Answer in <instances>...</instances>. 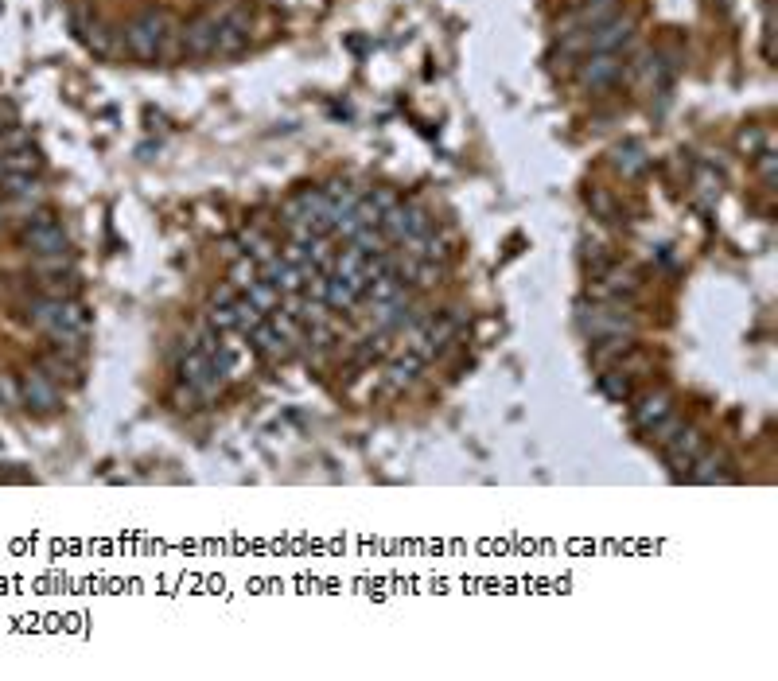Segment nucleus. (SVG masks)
Segmentation results:
<instances>
[{"label": "nucleus", "instance_id": "nucleus-33", "mask_svg": "<svg viewBox=\"0 0 778 681\" xmlns=\"http://www.w3.org/2000/svg\"><path fill=\"white\" fill-rule=\"evenodd\" d=\"M0 401H4L8 409H12V405H20V390H16V386H12L4 374H0Z\"/></svg>", "mask_w": 778, "mask_h": 681}, {"label": "nucleus", "instance_id": "nucleus-18", "mask_svg": "<svg viewBox=\"0 0 778 681\" xmlns=\"http://www.w3.org/2000/svg\"><path fill=\"white\" fill-rule=\"evenodd\" d=\"M689 479H693V483H728L732 471H728V460H724L720 452H708V456H697V460H693Z\"/></svg>", "mask_w": 778, "mask_h": 681}, {"label": "nucleus", "instance_id": "nucleus-14", "mask_svg": "<svg viewBox=\"0 0 778 681\" xmlns=\"http://www.w3.org/2000/svg\"><path fill=\"white\" fill-rule=\"evenodd\" d=\"M214 43H218V20L214 16H199L183 28V55H191V59H211Z\"/></svg>", "mask_w": 778, "mask_h": 681}, {"label": "nucleus", "instance_id": "nucleus-32", "mask_svg": "<svg viewBox=\"0 0 778 681\" xmlns=\"http://www.w3.org/2000/svg\"><path fill=\"white\" fill-rule=\"evenodd\" d=\"M211 327H214V331H230V327H238L234 304H226V308H214V312H211Z\"/></svg>", "mask_w": 778, "mask_h": 681}, {"label": "nucleus", "instance_id": "nucleus-30", "mask_svg": "<svg viewBox=\"0 0 778 681\" xmlns=\"http://www.w3.org/2000/svg\"><path fill=\"white\" fill-rule=\"evenodd\" d=\"M230 277H234V285H238V288H249L253 281H257V265H253L249 257H242V261H234Z\"/></svg>", "mask_w": 778, "mask_h": 681}, {"label": "nucleus", "instance_id": "nucleus-29", "mask_svg": "<svg viewBox=\"0 0 778 681\" xmlns=\"http://www.w3.org/2000/svg\"><path fill=\"white\" fill-rule=\"evenodd\" d=\"M39 370H43V374H47L51 382H59V378H67V382H78V374H74L71 362L55 359V355H47V359L39 362Z\"/></svg>", "mask_w": 778, "mask_h": 681}, {"label": "nucleus", "instance_id": "nucleus-25", "mask_svg": "<svg viewBox=\"0 0 778 681\" xmlns=\"http://www.w3.org/2000/svg\"><path fill=\"white\" fill-rule=\"evenodd\" d=\"M246 296L261 308V312H273V308L281 304V292L269 285V281H253V285L246 288Z\"/></svg>", "mask_w": 778, "mask_h": 681}, {"label": "nucleus", "instance_id": "nucleus-35", "mask_svg": "<svg viewBox=\"0 0 778 681\" xmlns=\"http://www.w3.org/2000/svg\"><path fill=\"white\" fill-rule=\"evenodd\" d=\"M0 176H4V164H0Z\"/></svg>", "mask_w": 778, "mask_h": 681}, {"label": "nucleus", "instance_id": "nucleus-23", "mask_svg": "<svg viewBox=\"0 0 778 681\" xmlns=\"http://www.w3.org/2000/svg\"><path fill=\"white\" fill-rule=\"evenodd\" d=\"M600 394L611 397V401H631V397H635V386H631V378H627V370H623V366L600 374Z\"/></svg>", "mask_w": 778, "mask_h": 681}, {"label": "nucleus", "instance_id": "nucleus-4", "mask_svg": "<svg viewBox=\"0 0 778 681\" xmlns=\"http://www.w3.org/2000/svg\"><path fill=\"white\" fill-rule=\"evenodd\" d=\"M382 234H386L389 242H421L425 234H432V218L428 211L421 207H409V203H397V207H389L386 215H382Z\"/></svg>", "mask_w": 778, "mask_h": 681}, {"label": "nucleus", "instance_id": "nucleus-34", "mask_svg": "<svg viewBox=\"0 0 778 681\" xmlns=\"http://www.w3.org/2000/svg\"><path fill=\"white\" fill-rule=\"evenodd\" d=\"M234 300H238V296H234V288H230V285L214 292V308H226V304H234Z\"/></svg>", "mask_w": 778, "mask_h": 681}, {"label": "nucleus", "instance_id": "nucleus-2", "mask_svg": "<svg viewBox=\"0 0 778 681\" xmlns=\"http://www.w3.org/2000/svg\"><path fill=\"white\" fill-rule=\"evenodd\" d=\"M172 20H168V12H160V8H144L137 20H129L125 24V51L133 55V59H141V63H160L164 55H168V47H172Z\"/></svg>", "mask_w": 778, "mask_h": 681}, {"label": "nucleus", "instance_id": "nucleus-21", "mask_svg": "<svg viewBox=\"0 0 778 681\" xmlns=\"http://www.w3.org/2000/svg\"><path fill=\"white\" fill-rule=\"evenodd\" d=\"M358 296H362V292H358L347 277H339V273L331 277V273H327V288H323V304H327V308H351Z\"/></svg>", "mask_w": 778, "mask_h": 681}, {"label": "nucleus", "instance_id": "nucleus-24", "mask_svg": "<svg viewBox=\"0 0 778 681\" xmlns=\"http://www.w3.org/2000/svg\"><path fill=\"white\" fill-rule=\"evenodd\" d=\"M0 164H4V172L32 176V172L39 168V152L36 148H12V152H4V156H0Z\"/></svg>", "mask_w": 778, "mask_h": 681}, {"label": "nucleus", "instance_id": "nucleus-27", "mask_svg": "<svg viewBox=\"0 0 778 681\" xmlns=\"http://www.w3.org/2000/svg\"><path fill=\"white\" fill-rule=\"evenodd\" d=\"M234 316H238V327H242V331H253L257 323L265 320V312H261V308H257V304H253L249 296L234 300Z\"/></svg>", "mask_w": 778, "mask_h": 681}, {"label": "nucleus", "instance_id": "nucleus-26", "mask_svg": "<svg viewBox=\"0 0 778 681\" xmlns=\"http://www.w3.org/2000/svg\"><path fill=\"white\" fill-rule=\"evenodd\" d=\"M362 265H366V253L358 250V246H351V250H343L339 257H335V265H331V269H335L339 277H358V273H362Z\"/></svg>", "mask_w": 778, "mask_h": 681}, {"label": "nucleus", "instance_id": "nucleus-5", "mask_svg": "<svg viewBox=\"0 0 778 681\" xmlns=\"http://www.w3.org/2000/svg\"><path fill=\"white\" fill-rule=\"evenodd\" d=\"M20 405L28 413H36V417H51V413L63 409V394H59V386L43 370H28L20 378Z\"/></svg>", "mask_w": 778, "mask_h": 681}, {"label": "nucleus", "instance_id": "nucleus-20", "mask_svg": "<svg viewBox=\"0 0 778 681\" xmlns=\"http://www.w3.org/2000/svg\"><path fill=\"white\" fill-rule=\"evenodd\" d=\"M421 370H425V359L409 351V355H401V359H393V366H389L386 386H389V390H405V386H413V382L421 378Z\"/></svg>", "mask_w": 778, "mask_h": 681}, {"label": "nucleus", "instance_id": "nucleus-19", "mask_svg": "<svg viewBox=\"0 0 778 681\" xmlns=\"http://www.w3.org/2000/svg\"><path fill=\"white\" fill-rule=\"evenodd\" d=\"M401 292H405V277H401V273L389 265V269H382V273H378V277L366 285V292H362V296H366L370 304H382V300H393V296H401Z\"/></svg>", "mask_w": 778, "mask_h": 681}, {"label": "nucleus", "instance_id": "nucleus-10", "mask_svg": "<svg viewBox=\"0 0 778 681\" xmlns=\"http://www.w3.org/2000/svg\"><path fill=\"white\" fill-rule=\"evenodd\" d=\"M623 71H627L623 55H584V63L576 71V82L584 90H607V86H615L623 78Z\"/></svg>", "mask_w": 778, "mask_h": 681}, {"label": "nucleus", "instance_id": "nucleus-7", "mask_svg": "<svg viewBox=\"0 0 778 681\" xmlns=\"http://www.w3.org/2000/svg\"><path fill=\"white\" fill-rule=\"evenodd\" d=\"M24 242H28V250L39 253V257H59V253H67V234H63V226L47 215V211H39L36 218H28Z\"/></svg>", "mask_w": 778, "mask_h": 681}, {"label": "nucleus", "instance_id": "nucleus-6", "mask_svg": "<svg viewBox=\"0 0 778 681\" xmlns=\"http://www.w3.org/2000/svg\"><path fill=\"white\" fill-rule=\"evenodd\" d=\"M222 378H226V374H218V370H214V359L211 355H203L199 347H191V351L179 359V382L191 386L199 397H211L214 390L222 386Z\"/></svg>", "mask_w": 778, "mask_h": 681}, {"label": "nucleus", "instance_id": "nucleus-3", "mask_svg": "<svg viewBox=\"0 0 778 681\" xmlns=\"http://www.w3.org/2000/svg\"><path fill=\"white\" fill-rule=\"evenodd\" d=\"M635 39L631 16H607L596 28H588L572 47H584V55H623V47Z\"/></svg>", "mask_w": 778, "mask_h": 681}, {"label": "nucleus", "instance_id": "nucleus-16", "mask_svg": "<svg viewBox=\"0 0 778 681\" xmlns=\"http://www.w3.org/2000/svg\"><path fill=\"white\" fill-rule=\"evenodd\" d=\"M670 413H673L670 394H662V390H658V394H646V397H642V401L635 405V425H638L642 432H650L654 425H658V421H666Z\"/></svg>", "mask_w": 778, "mask_h": 681}, {"label": "nucleus", "instance_id": "nucleus-12", "mask_svg": "<svg viewBox=\"0 0 778 681\" xmlns=\"http://www.w3.org/2000/svg\"><path fill=\"white\" fill-rule=\"evenodd\" d=\"M662 448H666V460H670V467L681 475V471H689L693 460L705 452V436H701L697 429H685V425H681V429L673 432Z\"/></svg>", "mask_w": 778, "mask_h": 681}, {"label": "nucleus", "instance_id": "nucleus-13", "mask_svg": "<svg viewBox=\"0 0 778 681\" xmlns=\"http://www.w3.org/2000/svg\"><path fill=\"white\" fill-rule=\"evenodd\" d=\"M246 47H249V16L246 12H230V16H222V20H218V43H214V55L234 59V55H242Z\"/></svg>", "mask_w": 778, "mask_h": 681}, {"label": "nucleus", "instance_id": "nucleus-1", "mask_svg": "<svg viewBox=\"0 0 778 681\" xmlns=\"http://www.w3.org/2000/svg\"><path fill=\"white\" fill-rule=\"evenodd\" d=\"M28 312H32V323L43 327V331L59 343V351L67 347V351L78 355V343H82V339H86V331H90V316H86V308H82L78 300L39 296Z\"/></svg>", "mask_w": 778, "mask_h": 681}, {"label": "nucleus", "instance_id": "nucleus-11", "mask_svg": "<svg viewBox=\"0 0 778 681\" xmlns=\"http://www.w3.org/2000/svg\"><path fill=\"white\" fill-rule=\"evenodd\" d=\"M576 320H580V327H584L592 339L631 335V316H623V312H607V308H588V304H580Z\"/></svg>", "mask_w": 778, "mask_h": 681}, {"label": "nucleus", "instance_id": "nucleus-15", "mask_svg": "<svg viewBox=\"0 0 778 681\" xmlns=\"http://www.w3.org/2000/svg\"><path fill=\"white\" fill-rule=\"evenodd\" d=\"M249 335H253V343H257L269 359H288V355H292V339H288L273 320H261Z\"/></svg>", "mask_w": 778, "mask_h": 681}, {"label": "nucleus", "instance_id": "nucleus-9", "mask_svg": "<svg viewBox=\"0 0 778 681\" xmlns=\"http://www.w3.org/2000/svg\"><path fill=\"white\" fill-rule=\"evenodd\" d=\"M456 331H460V320H456L452 312H444L440 320H425V327H421L417 339H413V355H421L425 362H432L440 351H448V343L456 339Z\"/></svg>", "mask_w": 778, "mask_h": 681}, {"label": "nucleus", "instance_id": "nucleus-22", "mask_svg": "<svg viewBox=\"0 0 778 681\" xmlns=\"http://www.w3.org/2000/svg\"><path fill=\"white\" fill-rule=\"evenodd\" d=\"M0 183H4V195L8 199H20V203H36L39 195H43V187L32 176H20V172H4Z\"/></svg>", "mask_w": 778, "mask_h": 681}, {"label": "nucleus", "instance_id": "nucleus-31", "mask_svg": "<svg viewBox=\"0 0 778 681\" xmlns=\"http://www.w3.org/2000/svg\"><path fill=\"white\" fill-rule=\"evenodd\" d=\"M382 355H386V335H378V339H366V343L358 347L354 362H374V359H382Z\"/></svg>", "mask_w": 778, "mask_h": 681}, {"label": "nucleus", "instance_id": "nucleus-28", "mask_svg": "<svg viewBox=\"0 0 778 681\" xmlns=\"http://www.w3.org/2000/svg\"><path fill=\"white\" fill-rule=\"evenodd\" d=\"M413 277H417L421 285H440V281H444V261H428V257H421V261L413 265Z\"/></svg>", "mask_w": 778, "mask_h": 681}, {"label": "nucleus", "instance_id": "nucleus-8", "mask_svg": "<svg viewBox=\"0 0 778 681\" xmlns=\"http://www.w3.org/2000/svg\"><path fill=\"white\" fill-rule=\"evenodd\" d=\"M71 28L78 32V39L94 51V55H102V59H109L113 55V47H117V36L109 32L106 24L86 8V4H74L71 8Z\"/></svg>", "mask_w": 778, "mask_h": 681}, {"label": "nucleus", "instance_id": "nucleus-17", "mask_svg": "<svg viewBox=\"0 0 778 681\" xmlns=\"http://www.w3.org/2000/svg\"><path fill=\"white\" fill-rule=\"evenodd\" d=\"M611 164H615L627 180H635V176L646 172V164H650V160H646V148H642V144L627 141V144H615V148H611Z\"/></svg>", "mask_w": 778, "mask_h": 681}]
</instances>
